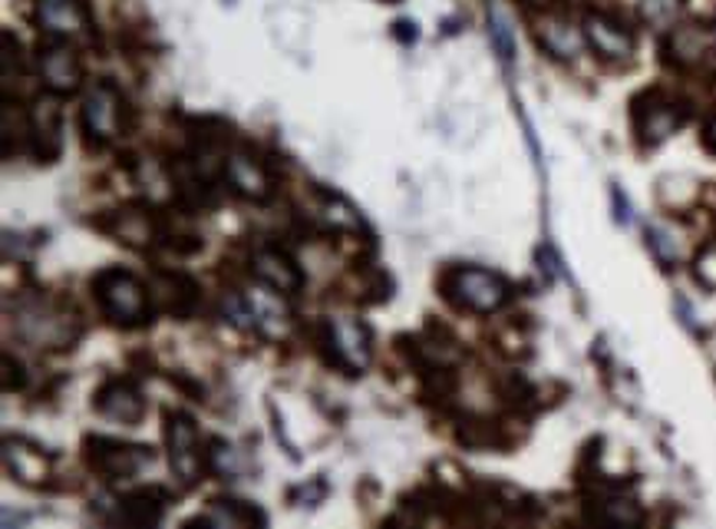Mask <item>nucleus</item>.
<instances>
[{
  "instance_id": "8",
  "label": "nucleus",
  "mask_w": 716,
  "mask_h": 529,
  "mask_svg": "<svg viewBox=\"0 0 716 529\" xmlns=\"http://www.w3.org/2000/svg\"><path fill=\"white\" fill-rule=\"evenodd\" d=\"M224 179L231 182V189L238 195H245L252 202H268V195H271V179H268L265 166L248 153H231L224 159Z\"/></svg>"
},
{
  "instance_id": "4",
  "label": "nucleus",
  "mask_w": 716,
  "mask_h": 529,
  "mask_svg": "<svg viewBox=\"0 0 716 529\" xmlns=\"http://www.w3.org/2000/svg\"><path fill=\"white\" fill-rule=\"evenodd\" d=\"M327 345L330 358L347 371V374H364L374 354V338L364 322H353V317H340V322L327 325Z\"/></svg>"
},
{
  "instance_id": "13",
  "label": "nucleus",
  "mask_w": 716,
  "mask_h": 529,
  "mask_svg": "<svg viewBox=\"0 0 716 529\" xmlns=\"http://www.w3.org/2000/svg\"><path fill=\"white\" fill-rule=\"evenodd\" d=\"M4 467L14 480H21L27 486H40L50 477V460L37 447H31L27 441L4 444Z\"/></svg>"
},
{
  "instance_id": "17",
  "label": "nucleus",
  "mask_w": 716,
  "mask_h": 529,
  "mask_svg": "<svg viewBox=\"0 0 716 529\" xmlns=\"http://www.w3.org/2000/svg\"><path fill=\"white\" fill-rule=\"evenodd\" d=\"M31 146L40 163H50L60 153V113L53 103H40V110L31 117Z\"/></svg>"
},
{
  "instance_id": "25",
  "label": "nucleus",
  "mask_w": 716,
  "mask_h": 529,
  "mask_svg": "<svg viewBox=\"0 0 716 529\" xmlns=\"http://www.w3.org/2000/svg\"><path fill=\"white\" fill-rule=\"evenodd\" d=\"M651 245H654V252H657V259L660 262H677V242L670 239V232H664V229H651Z\"/></svg>"
},
{
  "instance_id": "28",
  "label": "nucleus",
  "mask_w": 716,
  "mask_h": 529,
  "mask_svg": "<svg viewBox=\"0 0 716 529\" xmlns=\"http://www.w3.org/2000/svg\"><path fill=\"white\" fill-rule=\"evenodd\" d=\"M703 140H706V146L716 153V117L709 120V127H706V136H703Z\"/></svg>"
},
{
  "instance_id": "18",
  "label": "nucleus",
  "mask_w": 716,
  "mask_h": 529,
  "mask_svg": "<svg viewBox=\"0 0 716 529\" xmlns=\"http://www.w3.org/2000/svg\"><path fill=\"white\" fill-rule=\"evenodd\" d=\"M166 509V493L162 490H139L133 496H126L119 503V516L126 522H136V526H146V522H159Z\"/></svg>"
},
{
  "instance_id": "23",
  "label": "nucleus",
  "mask_w": 716,
  "mask_h": 529,
  "mask_svg": "<svg viewBox=\"0 0 716 529\" xmlns=\"http://www.w3.org/2000/svg\"><path fill=\"white\" fill-rule=\"evenodd\" d=\"M598 519H605V522H628L631 526V522H641V509L631 500H608L602 506Z\"/></svg>"
},
{
  "instance_id": "14",
  "label": "nucleus",
  "mask_w": 716,
  "mask_h": 529,
  "mask_svg": "<svg viewBox=\"0 0 716 529\" xmlns=\"http://www.w3.org/2000/svg\"><path fill=\"white\" fill-rule=\"evenodd\" d=\"M37 24L50 37H73L86 27V14L80 8V0H40Z\"/></svg>"
},
{
  "instance_id": "12",
  "label": "nucleus",
  "mask_w": 716,
  "mask_h": 529,
  "mask_svg": "<svg viewBox=\"0 0 716 529\" xmlns=\"http://www.w3.org/2000/svg\"><path fill=\"white\" fill-rule=\"evenodd\" d=\"M252 272L258 275L262 285H268V288H275V291H281V294H294V291H301V285H304L301 268H298L284 252H275V249L255 252Z\"/></svg>"
},
{
  "instance_id": "16",
  "label": "nucleus",
  "mask_w": 716,
  "mask_h": 529,
  "mask_svg": "<svg viewBox=\"0 0 716 529\" xmlns=\"http://www.w3.org/2000/svg\"><path fill=\"white\" fill-rule=\"evenodd\" d=\"M683 123V110H677L673 103H651L638 106V133L644 143H664L677 127Z\"/></svg>"
},
{
  "instance_id": "6",
  "label": "nucleus",
  "mask_w": 716,
  "mask_h": 529,
  "mask_svg": "<svg viewBox=\"0 0 716 529\" xmlns=\"http://www.w3.org/2000/svg\"><path fill=\"white\" fill-rule=\"evenodd\" d=\"M119 117H123V96L116 93L112 83H99L83 99V133L96 146L109 143L119 133Z\"/></svg>"
},
{
  "instance_id": "7",
  "label": "nucleus",
  "mask_w": 716,
  "mask_h": 529,
  "mask_svg": "<svg viewBox=\"0 0 716 529\" xmlns=\"http://www.w3.org/2000/svg\"><path fill=\"white\" fill-rule=\"evenodd\" d=\"M40 76H44L47 89L57 96L73 93L80 86L83 67H80L76 53L63 44V37H53L40 47Z\"/></svg>"
},
{
  "instance_id": "24",
  "label": "nucleus",
  "mask_w": 716,
  "mask_h": 529,
  "mask_svg": "<svg viewBox=\"0 0 716 529\" xmlns=\"http://www.w3.org/2000/svg\"><path fill=\"white\" fill-rule=\"evenodd\" d=\"M693 275H696L700 285L716 288V245H709V249L700 252V259H696V265H693Z\"/></svg>"
},
{
  "instance_id": "10",
  "label": "nucleus",
  "mask_w": 716,
  "mask_h": 529,
  "mask_svg": "<svg viewBox=\"0 0 716 529\" xmlns=\"http://www.w3.org/2000/svg\"><path fill=\"white\" fill-rule=\"evenodd\" d=\"M238 304V325H245L242 317H252V328L258 332H268V335H278L288 322V308L281 304V298H275L271 291H262V288H252Z\"/></svg>"
},
{
  "instance_id": "9",
  "label": "nucleus",
  "mask_w": 716,
  "mask_h": 529,
  "mask_svg": "<svg viewBox=\"0 0 716 529\" xmlns=\"http://www.w3.org/2000/svg\"><path fill=\"white\" fill-rule=\"evenodd\" d=\"M96 410L106 417V420H116L123 423V428H133V423L143 420L146 413V404L139 397V390L126 381H112L106 384L99 394H96Z\"/></svg>"
},
{
  "instance_id": "11",
  "label": "nucleus",
  "mask_w": 716,
  "mask_h": 529,
  "mask_svg": "<svg viewBox=\"0 0 716 529\" xmlns=\"http://www.w3.org/2000/svg\"><path fill=\"white\" fill-rule=\"evenodd\" d=\"M149 298L156 301L159 311H169L175 317H189L195 311V301H198V291H195V281L182 272H166V275H156L153 281V291Z\"/></svg>"
},
{
  "instance_id": "22",
  "label": "nucleus",
  "mask_w": 716,
  "mask_h": 529,
  "mask_svg": "<svg viewBox=\"0 0 716 529\" xmlns=\"http://www.w3.org/2000/svg\"><path fill=\"white\" fill-rule=\"evenodd\" d=\"M489 37H493L499 57H502L506 63H512V57H515V37H512V27H509L506 14H502L499 8H489Z\"/></svg>"
},
{
  "instance_id": "15",
  "label": "nucleus",
  "mask_w": 716,
  "mask_h": 529,
  "mask_svg": "<svg viewBox=\"0 0 716 529\" xmlns=\"http://www.w3.org/2000/svg\"><path fill=\"white\" fill-rule=\"evenodd\" d=\"M584 37H587V44L598 50L602 57H611V60H624V57H631V50H634L631 34H628L624 27L605 21V17H587V21H584Z\"/></svg>"
},
{
  "instance_id": "2",
  "label": "nucleus",
  "mask_w": 716,
  "mask_h": 529,
  "mask_svg": "<svg viewBox=\"0 0 716 529\" xmlns=\"http://www.w3.org/2000/svg\"><path fill=\"white\" fill-rule=\"evenodd\" d=\"M446 298L456 301L465 311L475 314H493L506 304L509 298V281L496 272L486 268H452L442 281Z\"/></svg>"
},
{
  "instance_id": "3",
  "label": "nucleus",
  "mask_w": 716,
  "mask_h": 529,
  "mask_svg": "<svg viewBox=\"0 0 716 529\" xmlns=\"http://www.w3.org/2000/svg\"><path fill=\"white\" fill-rule=\"evenodd\" d=\"M166 441H169V460H172V473L192 486L202 480L205 470V457H202V444H198V431L192 417L185 413H169L166 417Z\"/></svg>"
},
{
  "instance_id": "21",
  "label": "nucleus",
  "mask_w": 716,
  "mask_h": 529,
  "mask_svg": "<svg viewBox=\"0 0 716 529\" xmlns=\"http://www.w3.org/2000/svg\"><path fill=\"white\" fill-rule=\"evenodd\" d=\"M542 44H545L548 53L561 57V60H568V57H574V53L581 50V37H578V31H571V27L561 24V21H548V24H542Z\"/></svg>"
},
{
  "instance_id": "19",
  "label": "nucleus",
  "mask_w": 716,
  "mask_h": 529,
  "mask_svg": "<svg viewBox=\"0 0 716 529\" xmlns=\"http://www.w3.org/2000/svg\"><path fill=\"white\" fill-rule=\"evenodd\" d=\"M317 216H320V223H324L327 229H333V232H361V229H364L361 216H356V208H353L347 199H340V195H324Z\"/></svg>"
},
{
  "instance_id": "29",
  "label": "nucleus",
  "mask_w": 716,
  "mask_h": 529,
  "mask_svg": "<svg viewBox=\"0 0 716 529\" xmlns=\"http://www.w3.org/2000/svg\"><path fill=\"white\" fill-rule=\"evenodd\" d=\"M387 4H400V0H387Z\"/></svg>"
},
{
  "instance_id": "20",
  "label": "nucleus",
  "mask_w": 716,
  "mask_h": 529,
  "mask_svg": "<svg viewBox=\"0 0 716 529\" xmlns=\"http://www.w3.org/2000/svg\"><path fill=\"white\" fill-rule=\"evenodd\" d=\"M198 522H205V526H245V522H265V516L255 509H245L242 503L215 500L211 509L205 516H198Z\"/></svg>"
},
{
  "instance_id": "5",
  "label": "nucleus",
  "mask_w": 716,
  "mask_h": 529,
  "mask_svg": "<svg viewBox=\"0 0 716 529\" xmlns=\"http://www.w3.org/2000/svg\"><path fill=\"white\" fill-rule=\"evenodd\" d=\"M86 457L89 467L99 470L109 480H126L136 477L146 464H153V450L149 447H136V444H119V441H106V437H89L86 441Z\"/></svg>"
},
{
  "instance_id": "1",
  "label": "nucleus",
  "mask_w": 716,
  "mask_h": 529,
  "mask_svg": "<svg viewBox=\"0 0 716 529\" xmlns=\"http://www.w3.org/2000/svg\"><path fill=\"white\" fill-rule=\"evenodd\" d=\"M93 294L102 308V314L109 317L112 325H123V328H136L146 325L149 317V291L146 285L123 268H106L96 275L93 281Z\"/></svg>"
},
{
  "instance_id": "26",
  "label": "nucleus",
  "mask_w": 716,
  "mask_h": 529,
  "mask_svg": "<svg viewBox=\"0 0 716 529\" xmlns=\"http://www.w3.org/2000/svg\"><path fill=\"white\" fill-rule=\"evenodd\" d=\"M17 387H24V368L14 364L11 354H4V390H17Z\"/></svg>"
},
{
  "instance_id": "27",
  "label": "nucleus",
  "mask_w": 716,
  "mask_h": 529,
  "mask_svg": "<svg viewBox=\"0 0 716 529\" xmlns=\"http://www.w3.org/2000/svg\"><path fill=\"white\" fill-rule=\"evenodd\" d=\"M393 34H397V37H400L403 44H410V40H416V27H413V24H406V21H400Z\"/></svg>"
}]
</instances>
